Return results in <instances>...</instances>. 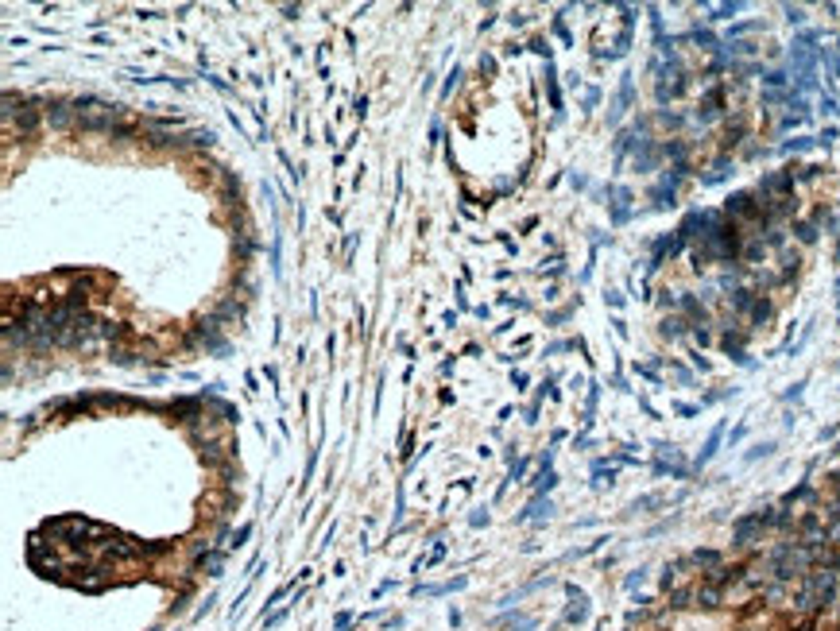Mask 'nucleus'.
<instances>
[{
  "label": "nucleus",
  "instance_id": "f257e3e1",
  "mask_svg": "<svg viewBox=\"0 0 840 631\" xmlns=\"http://www.w3.org/2000/svg\"><path fill=\"white\" fill-rule=\"evenodd\" d=\"M840 601V577L832 570H821V565H813L805 577H801V589L794 592V608L801 612V616H825V612H832V604Z\"/></svg>",
  "mask_w": 840,
  "mask_h": 631
},
{
  "label": "nucleus",
  "instance_id": "f03ea898",
  "mask_svg": "<svg viewBox=\"0 0 840 631\" xmlns=\"http://www.w3.org/2000/svg\"><path fill=\"white\" fill-rule=\"evenodd\" d=\"M221 322L217 318H198L194 326H190V333H186V341L190 345H198V349H205V353H213L217 360H225L229 353H233V345L225 341V333H221Z\"/></svg>",
  "mask_w": 840,
  "mask_h": 631
},
{
  "label": "nucleus",
  "instance_id": "7ed1b4c3",
  "mask_svg": "<svg viewBox=\"0 0 840 631\" xmlns=\"http://www.w3.org/2000/svg\"><path fill=\"white\" fill-rule=\"evenodd\" d=\"M724 101H728V89L716 81V86H709L705 89V97H701V105H697V120L701 124H713V120H720L724 117Z\"/></svg>",
  "mask_w": 840,
  "mask_h": 631
},
{
  "label": "nucleus",
  "instance_id": "20e7f679",
  "mask_svg": "<svg viewBox=\"0 0 840 631\" xmlns=\"http://www.w3.org/2000/svg\"><path fill=\"white\" fill-rule=\"evenodd\" d=\"M43 120H47L55 132H70L74 124H78V109H74V101H47Z\"/></svg>",
  "mask_w": 840,
  "mask_h": 631
},
{
  "label": "nucleus",
  "instance_id": "39448f33",
  "mask_svg": "<svg viewBox=\"0 0 840 631\" xmlns=\"http://www.w3.org/2000/svg\"><path fill=\"white\" fill-rule=\"evenodd\" d=\"M678 186H682V178H678L674 171H666V175L658 178L655 186H651V206H655V209H666V206H674V197H678Z\"/></svg>",
  "mask_w": 840,
  "mask_h": 631
},
{
  "label": "nucleus",
  "instance_id": "423d86ee",
  "mask_svg": "<svg viewBox=\"0 0 840 631\" xmlns=\"http://www.w3.org/2000/svg\"><path fill=\"white\" fill-rule=\"evenodd\" d=\"M678 310H682L694 326H709V306H705L697 295H678Z\"/></svg>",
  "mask_w": 840,
  "mask_h": 631
},
{
  "label": "nucleus",
  "instance_id": "0eeeda50",
  "mask_svg": "<svg viewBox=\"0 0 840 631\" xmlns=\"http://www.w3.org/2000/svg\"><path fill=\"white\" fill-rule=\"evenodd\" d=\"M631 101H636V81H631V74H624V81H620V93H615V105H612V124L624 117L627 109H631Z\"/></svg>",
  "mask_w": 840,
  "mask_h": 631
},
{
  "label": "nucleus",
  "instance_id": "6e6552de",
  "mask_svg": "<svg viewBox=\"0 0 840 631\" xmlns=\"http://www.w3.org/2000/svg\"><path fill=\"white\" fill-rule=\"evenodd\" d=\"M209 318H217L221 326H233V322H245V306L236 302V298H221V302H217V310Z\"/></svg>",
  "mask_w": 840,
  "mask_h": 631
},
{
  "label": "nucleus",
  "instance_id": "1a4fd4ad",
  "mask_svg": "<svg viewBox=\"0 0 840 631\" xmlns=\"http://www.w3.org/2000/svg\"><path fill=\"white\" fill-rule=\"evenodd\" d=\"M685 562H689V570H701V577H705V573L720 570V565H724V558H720L716 550H694L689 558H685Z\"/></svg>",
  "mask_w": 840,
  "mask_h": 631
},
{
  "label": "nucleus",
  "instance_id": "9d476101",
  "mask_svg": "<svg viewBox=\"0 0 840 631\" xmlns=\"http://www.w3.org/2000/svg\"><path fill=\"white\" fill-rule=\"evenodd\" d=\"M724 596H728L724 589H716V585L701 581V585H697V592H694V604H697V608H720Z\"/></svg>",
  "mask_w": 840,
  "mask_h": 631
},
{
  "label": "nucleus",
  "instance_id": "9b49d317",
  "mask_svg": "<svg viewBox=\"0 0 840 631\" xmlns=\"http://www.w3.org/2000/svg\"><path fill=\"white\" fill-rule=\"evenodd\" d=\"M566 592H569V601H573V604L566 608V620H569V623H585V620H589V596H585L581 589H573V585H569Z\"/></svg>",
  "mask_w": 840,
  "mask_h": 631
},
{
  "label": "nucleus",
  "instance_id": "f8f14e48",
  "mask_svg": "<svg viewBox=\"0 0 840 631\" xmlns=\"http://www.w3.org/2000/svg\"><path fill=\"white\" fill-rule=\"evenodd\" d=\"M612 225H624V221H631V190L624 186H615L612 190Z\"/></svg>",
  "mask_w": 840,
  "mask_h": 631
},
{
  "label": "nucleus",
  "instance_id": "ddd939ff",
  "mask_svg": "<svg viewBox=\"0 0 840 631\" xmlns=\"http://www.w3.org/2000/svg\"><path fill=\"white\" fill-rule=\"evenodd\" d=\"M732 167H736L732 155H716V159H713V167L701 175V182H705V186H716V182H724V178L732 175Z\"/></svg>",
  "mask_w": 840,
  "mask_h": 631
},
{
  "label": "nucleus",
  "instance_id": "4468645a",
  "mask_svg": "<svg viewBox=\"0 0 840 631\" xmlns=\"http://www.w3.org/2000/svg\"><path fill=\"white\" fill-rule=\"evenodd\" d=\"M662 337H685V333H694V322L689 318H682V314H670V318H662V329H658Z\"/></svg>",
  "mask_w": 840,
  "mask_h": 631
},
{
  "label": "nucleus",
  "instance_id": "2eb2a0df",
  "mask_svg": "<svg viewBox=\"0 0 840 631\" xmlns=\"http://www.w3.org/2000/svg\"><path fill=\"white\" fill-rule=\"evenodd\" d=\"M790 233L801 240V244H813V240L821 237V229H817V221H801V217H794L790 221Z\"/></svg>",
  "mask_w": 840,
  "mask_h": 631
},
{
  "label": "nucleus",
  "instance_id": "dca6fc26",
  "mask_svg": "<svg viewBox=\"0 0 840 631\" xmlns=\"http://www.w3.org/2000/svg\"><path fill=\"white\" fill-rule=\"evenodd\" d=\"M178 139H182V148H186V144H190V148H213V144H217V132L213 128H194L190 136H178Z\"/></svg>",
  "mask_w": 840,
  "mask_h": 631
},
{
  "label": "nucleus",
  "instance_id": "f3484780",
  "mask_svg": "<svg viewBox=\"0 0 840 631\" xmlns=\"http://www.w3.org/2000/svg\"><path fill=\"white\" fill-rule=\"evenodd\" d=\"M771 314H774V310H771V298H755V302H752V310H747V322H752V326H763V322H771Z\"/></svg>",
  "mask_w": 840,
  "mask_h": 631
},
{
  "label": "nucleus",
  "instance_id": "a211bd4d",
  "mask_svg": "<svg viewBox=\"0 0 840 631\" xmlns=\"http://www.w3.org/2000/svg\"><path fill=\"white\" fill-rule=\"evenodd\" d=\"M694 592H697V585H682V589H670V608H674V612L694 608Z\"/></svg>",
  "mask_w": 840,
  "mask_h": 631
},
{
  "label": "nucleus",
  "instance_id": "6ab92c4d",
  "mask_svg": "<svg viewBox=\"0 0 840 631\" xmlns=\"http://www.w3.org/2000/svg\"><path fill=\"white\" fill-rule=\"evenodd\" d=\"M798 267H801V256L786 248V252H782V271H779V283H790V279L798 275Z\"/></svg>",
  "mask_w": 840,
  "mask_h": 631
},
{
  "label": "nucleus",
  "instance_id": "aec40b11",
  "mask_svg": "<svg viewBox=\"0 0 840 631\" xmlns=\"http://www.w3.org/2000/svg\"><path fill=\"white\" fill-rule=\"evenodd\" d=\"M767 256V244H763V237H755V240H743V252H740V260H747V264H759V260Z\"/></svg>",
  "mask_w": 840,
  "mask_h": 631
},
{
  "label": "nucleus",
  "instance_id": "412c9836",
  "mask_svg": "<svg viewBox=\"0 0 840 631\" xmlns=\"http://www.w3.org/2000/svg\"><path fill=\"white\" fill-rule=\"evenodd\" d=\"M720 438H724V426H716L713 438H709V442H705V449L697 454V469H701V465H709V461L716 457V445H720Z\"/></svg>",
  "mask_w": 840,
  "mask_h": 631
},
{
  "label": "nucleus",
  "instance_id": "4be33fe9",
  "mask_svg": "<svg viewBox=\"0 0 840 631\" xmlns=\"http://www.w3.org/2000/svg\"><path fill=\"white\" fill-rule=\"evenodd\" d=\"M271 275L283 279V237H279V229H275V237H271Z\"/></svg>",
  "mask_w": 840,
  "mask_h": 631
},
{
  "label": "nucleus",
  "instance_id": "5701e85b",
  "mask_svg": "<svg viewBox=\"0 0 840 631\" xmlns=\"http://www.w3.org/2000/svg\"><path fill=\"white\" fill-rule=\"evenodd\" d=\"M527 457H515V461H511V469H508V480H504V484H499V492H508V484H515V480H523V473H527Z\"/></svg>",
  "mask_w": 840,
  "mask_h": 631
},
{
  "label": "nucleus",
  "instance_id": "b1692460",
  "mask_svg": "<svg viewBox=\"0 0 840 631\" xmlns=\"http://www.w3.org/2000/svg\"><path fill=\"white\" fill-rule=\"evenodd\" d=\"M461 78H465V70L453 66V70H450V78H446V86H441V101H450L453 93H457V89H461Z\"/></svg>",
  "mask_w": 840,
  "mask_h": 631
},
{
  "label": "nucleus",
  "instance_id": "393cba45",
  "mask_svg": "<svg viewBox=\"0 0 840 631\" xmlns=\"http://www.w3.org/2000/svg\"><path fill=\"white\" fill-rule=\"evenodd\" d=\"M236 237H240V240H236V260H248L256 248H260V240H252L248 233H236Z\"/></svg>",
  "mask_w": 840,
  "mask_h": 631
},
{
  "label": "nucleus",
  "instance_id": "a878e982",
  "mask_svg": "<svg viewBox=\"0 0 840 631\" xmlns=\"http://www.w3.org/2000/svg\"><path fill=\"white\" fill-rule=\"evenodd\" d=\"M740 8H743V4H736V0H732V4H716V8H709V12H713L709 20H732Z\"/></svg>",
  "mask_w": 840,
  "mask_h": 631
},
{
  "label": "nucleus",
  "instance_id": "bb28decb",
  "mask_svg": "<svg viewBox=\"0 0 840 631\" xmlns=\"http://www.w3.org/2000/svg\"><path fill=\"white\" fill-rule=\"evenodd\" d=\"M813 144H817V139H810V136H798V139H790V144H782V151H786V155H794V151H810Z\"/></svg>",
  "mask_w": 840,
  "mask_h": 631
},
{
  "label": "nucleus",
  "instance_id": "cd10ccee",
  "mask_svg": "<svg viewBox=\"0 0 840 631\" xmlns=\"http://www.w3.org/2000/svg\"><path fill=\"white\" fill-rule=\"evenodd\" d=\"M658 124H662V128H682L685 117H678V113H670V109H658Z\"/></svg>",
  "mask_w": 840,
  "mask_h": 631
},
{
  "label": "nucleus",
  "instance_id": "c85d7f7f",
  "mask_svg": "<svg viewBox=\"0 0 840 631\" xmlns=\"http://www.w3.org/2000/svg\"><path fill=\"white\" fill-rule=\"evenodd\" d=\"M527 50H535L538 59H546V62H554V59H550V43H546V39H531V43H527Z\"/></svg>",
  "mask_w": 840,
  "mask_h": 631
},
{
  "label": "nucleus",
  "instance_id": "c756f323",
  "mask_svg": "<svg viewBox=\"0 0 840 631\" xmlns=\"http://www.w3.org/2000/svg\"><path fill=\"white\" fill-rule=\"evenodd\" d=\"M352 117H356V120L368 117V97H364V93H361V97H352Z\"/></svg>",
  "mask_w": 840,
  "mask_h": 631
},
{
  "label": "nucleus",
  "instance_id": "7c9ffc66",
  "mask_svg": "<svg viewBox=\"0 0 840 631\" xmlns=\"http://www.w3.org/2000/svg\"><path fill=\"white\" fill-rule=\"evenodd\" d=\"M774 454V442H763V445H755L752 454H747V461H759V457H771Z\"/></svg>",
  "mask_w": 840,
  "mask_h": 631
},
{
  "label": "nucleus",
  "instance_id": "2f4dec72",
  "mask_svg": "<svg viewBox=\"0 0 840 631\" xmlns=\"http://www.w3.org/2000/svg\"><path fill=\"white\" fill-rule=\"evenodd\" d=\"M596 101H600V89H596V86H589V89H585V97H581L585 113H589V109H596Z\"/></svg>",
  "mask_w": 840,
  "mask_h": 631
},
{
  "label": "nucleus",
  "instance_id": "473e14b6",
  "mask_svg": "<svg viewBox=\"0 0 840 631\" xmlns=\"http://www.w3.org/2000/svg\"><path fill=\"white\" fill-rule=\"evenodd\" d=\"M554 31H557V39L566 43V47H569V43H573V35H569V28H566V20H562V16H557V20H554Z\"/></svg>",
  "mask_w": 840,
  "mask_h": 631
},
{
  "label": "nucleus",
  "instance_id": "72a5a7b5",
  "mask_svg": "<svg viewBox=\"0 0 840 631\" xmlns=\"http://www.w3.org/2000/svg\"><path fill=\"white\" fill-rule=\"evenodd\" d=\"M837 139H840V132H837V128H825V132L817 136V144H821V148H832Z\"/></svg>",
  "mask_w": 840,
  "mask_h": 631
},
{
  "label": "nucleus",
  "instance_id": "f704fd0d",
  "mask_svg": "<svg viewBox=\"0 0 840 631\" xmlns=\"http://www.w3.org/2000/svg\"><path fill=\"white\" fill-rule=\"evenodd\" d=\"M689 337H694L697 345H713V333H709L705 326H694V333H689Z\"/></svg>",
  "mask_w": 840,
  "mask_h": 631
},
{
  "label": "nucleus",
  "instance_id": "c9c22d12",
  "mask_svg": "<svg viewBox=\"0 0 840 631\" xmlns=\"http://www.w3.org/2000/svg\"><path fill=\"white\" fill-rule=\"evenodd\" d=\"M480 74H484V78L496 74V59H492V55H480Z\"/></svg>",
  "mask_w": 840,
  "mask_h": 631
},
{
  "label": "nucleus",
  "instance_id": "e433bc0d",
  "mask_svg": "<svg viewBox=\"0 0 840 631\" xmlns=\"http://www.w3.org/2000/svg\"><path fill=\"white\" fill-rule=\"evenodd\" d=\"M728 50H732V55H755L759 47H755V43H732Z\"/></svg>",
  "mask_w": 840,
  "mask_h": 631
},
{
  "label": "nucleus",
  "instance_id": "4c0bfd02",
  "mask_svg": "<svg viewBox=\"0 0 840 631\" xmlns=\"http://www.w3.org/2000/svg\"><path fill=\"white\" fill-rule=\"evenodd\" d=\"M205 78H209V86H213V89H217V93H233V86H229V81H221V78H213V74H205Z\"/></svg>",
  "mask_w": 840,
  "mask_h": 631
},
{
  "label": "nucleus",
  "instance_id": "58836bf2",
  "mask_svg": "<svg viewBox=\"0 0 840 631\" xmlns=\"http://www.w3.org/2000/svg\"><path fill=\"white\" fill-rule=\"evenodd\" d=\"M248 534H252V527L245 523V527H240V531L233 534V546H245V538H248Z\"/></svg>",
  "mask_w": 840,
  "mask_h": 631
},
{
  "label": "nucleus",
  "instance_id": "ea45409f",
  "mask_svg": "<svg viewBox=\"0 0 840 631\" xmlns=\"http://www.w3.org/2000/svg\"><path fill=\"white\" fill-rule=\"evenodd\" d=\"M569 314H573V306H566V310H557V314H550V318H546V322H554V326H557V322H566V318H569Z\"/></svg>",
  "mask_w": 840,
  "mask_h": 631
},
{
  "label": "nucleus",
  "instance_id": "a19ab883",
  "mask_svg": "<svg viewBox=\"0 0 840 631\" xmlns=\"http://www.w3.org/2000/svg\"><path fill=\"white\" fill-rule=\"evenodd\" d=\"M511 387H519V391H523V387H527V372H511Z\"/></svg>",
  "mask_w": 840,
  "mask_h": 631
},
{
  "label": "nucleus",
  "instance_id": "79ce46f5",
  "mask_svg": "<svg viewBox=\"0 0 840 631\" xmlns=\"http://www.w3.org/2000/svg\"><path fill=\"white\" fill-rule=\"evenodd\" d=\"M674 411H678V414H682V418H689V414H697V407H694V403H678V407H674Z\"/></svg>",
  "mask_w": 840,
  "mask_h": 631
},
{
  "label": "nucleus",
  "instance_id": "37998d69",
  "mask_svg": "<svg viewBox=\"0 0 840 631\" xmlns=\"http://www.w3.org/2000/svg\"><path fill=\"white\" fill-rule=\"evenodd\" d=\"M508 23H511V28H527V16H523V12H515V16H508Z\"/></svg>",
  "mask_w": 840,
  "mask_h": 631
},
{
  "label": "nucleus",
  "instance_id": "c03bdc74",
  "mask_svg": "<svg viewBox=\"0 0 840 631\" xmlns=\"http://www.w3.org/2000/svg\"><path fill=\"white\" fill-rule=\"evenodd\" d=\"M604 298H608V306H624V295H620V291H608Z\"/></svg>",
  "mask_w": 840,
  "mask_h": 631
},
{
  "label": "nucleus",
  "instance_id": "a18cd8bd",
  "mask_svg": "<svg viewBox=\"0 0 840 631\" xmlns=\"http://www.w3.org/2000/svg\"><path fill=\"white\" fill-rule=\"evenodd\" d=\"M786 16H790V23H801V20H805V12H801V8H786Z\"/></svg>",
  "mask_w": 840,
  "mask_h": 631
},
{
  "label": "nucleus",
  "instance_id": "49530a36",
  "mask_svg": "<svg viewBox=\"0 0 840 631\" xmlns=\"http://www.w3.org/2000/svg\"><path fill=\"white\" fill-rule=\"evenodd\" d=\"M453 368H457V356H453V360H441V376H453Z\"/></svg>",
  "mask_w": 840,
  "mask_h": 631
},
{
  "label": "nucleus",
  "instance_id": "de8ad7c7",
  "mask_svg": "<svg viewBox=\"0 0 840 631\" xmlns=\"http://www.w3.org/2000/svg\"><path fill=\"white\" fill-rule=\"evenodd\" d=\"M264 376L271 380V384H279V368H275V365H267V368H264Z\"/></svg>",
  "mask_w": 840,
  "mask_h": 631
},
{
  "label": "nucleus",
  "instance_id": "09e8293b",
  "mask_svg": "<svg viewBox=\"0 0 840 631\" xmlns=\"http://www.w3.org/2000/svg\"><path fill=\"white\" fill-rule=\"evenodd\" d=\"M829 484H832V496L840 500V473H832V476H829Z\"/></svg>",
  "mask_w": 840,
  "mask_h": 631
}]
</instances>
